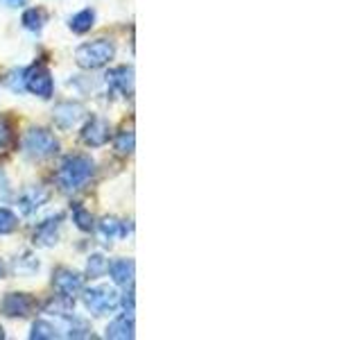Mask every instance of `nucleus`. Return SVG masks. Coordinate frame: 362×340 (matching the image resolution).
Wrapping results in <instances>:
<instances>
[{
  "instance_id": "f257e3e1",
  "label": "nucleus",
  "mask_w": 362,
  "mask_h": 340,
  "mask_svg": "<svg viewBox=\"0 0 362 340\" xmlns=\"http://www.w3.org/2000/svg\"><path fill=\"white\" fill-rule=\"evenodd\" d=\"M95 173V164L93 159L86 154H68L59 170H57V184L62 186V191L73 193L79 191L86 181L93 177Z\"/></svg>"
},
{
  "instance_id": "f03ea898",
  "label": "nucleus",
  "mask_w": 362,
  "mask_h": 340,
  "mask_svg": "<svg viewBox=\"0 0 362 340\" xmlns=\"http://www.w3.org/2000/svg\"><path fill=\"white\" fill-rule=\"evenodd\" d=\"M113 55H116V45L107 39H98L79 45L75 50V62L84 71H95V68L107 66L113 60Z\"/></svg>"
},
{
  "instance_id": "7ed1b4c3",
  "label": "nucleus",
  "mask_w": 362,
  "mask_h": 340,
  "mask_svg": "<svg viewBox=\"0 0 362 340\" xmlns=\"http://www.w3.org/2000/svg\"><path fill=\"white\" fill-rule=\"evenodd\" d=\"M23 150L30 159H48L52 154H57L59 150V141L54 139V134L45 128H32L28 134H25V141H23Z\"/></svg>"
},
{
  "instance_id": "20e7f679",
  "label": "nucleus",
  "mask_w": 362,
  "mask_h": 340,
  "mask_svg": "<svg viewBox=\"0 0 362 340\" xmlns=\"http://www.w3.org/2000/svg\"><path fill=\"white\" fill-rule=\"evenodd\" d=\"M84 304L90 313L95 315H107L113 313L118 309L120 304V295L116 293V288H109V286H95V288H88L84 290Z\"/></svg>"
},
{
  "instance_id": "39448f33",
  "label": "nucleus",
  "mask_w": 362,
  "mask_h": 340,
  "mask_svg": "<svg viewBox=\"0 0 362 340\" xmlns=\"http://www.w3.org/2000/svg\"><path fill=\"white\" fill-rule=\"evenodd\" d=\"M23 84H25V91L39 96V98H52L54 94V79L50 75V71L45 66H32L23 73Z\"/></svg>"
},
{
  "instance_id": "423d86ee",
  "label": "nucleus",
  "mask_w": 362,
  "mask_h": 340,
  "mask_svg": "<svg viewBox=\"0 0 362 340\" xmlns=\"http://www.w3.org/2000/svg\"><path fill=\"white\" fill-rule=\"evenodd\" d=\"M52 283H54V290L64 295V298H75V295H79L84 288V277L71 268H57L52 275Z\"/></svg>"
},
{
  "instance_id": "0eeeda50",
  "label": "nucleus",
  "mask_w": 362,
  "mask_h": 340,
  "mask_svg": "<svg viewBox=\"0 0 362 340\" xmlns=\"http://www.w3.org/2000/svg\"><path fill=\"white\" fill-rule=\"evenodd\" d=\"M37 302H34L28 293H7L3 302H0V311L7 317H28Z\"/></svg>"
},
{
  "instance_id": "6e6552de",
  "label": "nucleus",
  "mask_w": 362,
  "mask_h": 340,
  "mask_svg": "<svg viewBox=\"0 0 362 340\" xmlns=\"http://www.w3.org/2000/svg\"><path fill=\"white\" fill-rule=\"evenodd\" d=\"M84 113H86V109L79 105V102L66 100V102H59V105L52 109V120H54L57 128L71 130V128H75V125L84 118Z\"/></svg>"
},
{
  "instance_id": "1a4fd4ad",
  "label": "nucleus",
  "mask_w": 362,
  "mask_h": 340,
  "mask_svg": "<svg viewBox=\"0 0 362 340\" xmlns=\"http://www.w3.org/2000/svg\"><path fill=\"white\" fill-rule=\"evenodd\" d=\"M134 336H136V324L132 311H124L118 317H113L107 327V338L111 340H132Z\"/></svg>"
},
{
  "instance_id": "9d476101",
  "label": "nucleus",
  "mask_w": 362,
  "mask_h": 340,
  "mask_svg": "<svg viewBox=\"0 0 362 340\" xmlns=\"http://www.w3.org/2000/svg\"><path fill=\"white\" fill-rule=\"evenodd\" d=\"M107 84L113 91H120L122 96H132L134 94V68L132 66L111 68L107 73Z\"/></svg>"
},
{
  "instance_id": "9b49d317",
  "label": "nucleus",
  "mask_w": 362,
  "mask_h": 340,
  "mask_svg": "<svg viewBox=\"0 0 362 340\" xmlns=\"http://www.w3.org/2000/svg\"><path fill=\"white\" fill-rule=\"evenodd\" d=\"M82 141L88 147H102L109 141V125L102 118H90L82 130Z\"/></svg>"
},
{
  "instance_id": "f8f14e48",
  "label": "nucleus",
  "mask_w": 362,
  "mask_h": 340,
  "mask_svg": "<svg viewBox=\"0 0 362 340\" xmlns=\"http://www.w3.org/2000/svg\"><path fill=\"white\" fill-rule=\"evenodd\" d=\"M50 198V191L45 186H30L23 196L18 198V207L25 215H32L39 207H43L45 202Z\"/></svg>"
},
{
  "instance_id": "ddd939ff",
  "label": "nucleus",
  "mask_w": 362,
  "mask_h": 340,
  "mask_svg": "<svg viewBox=\"0 0 362 340\" xmlns=\"http://www.w3.org/2000/svg\"><path fill=\"white\" fill-rule=\"evenodd\" d=\"M59 225H62V215H52V218H45L43 222H39V227L34 230V243L50 247L57 243L59 238Z\"/></svg>"
},
{
  "instance_id": "4468645a",
  "label": "nucleus",
  "mask_w": 362,
  "mask_h": 340,
  "mask_svg": "<svg viewBox=\"0 0 362 340\" xmlns=\"http://www.w3.org/2000/svg\"><path fill=\"white\" fill-rule=\"evenodd\" d=\"M107 272L111 275L113 283H118V286H129V283H134L136 264L132 259H116L113 264H109Z\"/></svg>"
},
{
  "instance_id": "2eb2a0df",
  "label": "nucleus",
  "mask_w": 362,
  "mask_h": 340,
  "mask_svg": "<svg viewBox=\"0 0 362 340\" xmlns=\"http://www.w3.org/2000/svg\"><path fill=\"white\" fill-rule=\"evenodd\" d=\"M64 324H66V336L68 338H86L88 336V322L86 320H82V317H77L75 313H68V315H64Z\"/></svg>"
},
{
  "instance_id": "dca6fc26",
  "label": "nucleus",
  "mask_w": 362,
  "mask_h": 340,
  "mask_svg": "<svg viewBox=\"0 0 362 340\" xmlns=\"http://www.w3.org/2000/svg\"><path fill=\"white\" fill-rule=\"evenodd\" d=\"M93 23H95V11L93 9H82L71 18L68 26H71V30L75 34H86L90 28H93Z\"/></svg>"
},
{
  "instance_id": "f3484780",
  "label": "nucleus",
  "mask_w": 362,
  "mask_h": 340,
  "mask_svg": "<svg viewBox=\"0 0 362 340\" xmlns=\"http://www.w3.org/2000/svg\"><path fill=\"white\" fill-rule=\"evenodd\" d=\"M23 28L30 30V32H41L43 30V23H45V11L43 9H37V7H32V9H25L23 11Z\"/></svg>"
},
{
  "instance_id": "a211bd4d",
  "label": "nucleus",
  "mask_w": 362,
  "mask_h": 340,
  "mask_svg": "<svg viewBox=\"0 0 362 340\" xmlns=\"http://www.w3.org/2000/svg\"><path fill=\"white\" fill-rule=\"evenodd\" d=\"M45 313H52V315H68V313H75L73 311V298H64V295H54V298L45 304Z\"/></svg>"
},
{
  "instance_id": "6ab92c4d",
  "label": "nucleus",
  "mask_w": 362,
  "mask_h": 340,
  "mask_svg": "<svg viewBox=\"0 0 362 340\" xmlns=\"http://www.w3.org/2000/svg\"><path fill=\"white\" fill-rule=\"evenodd\" d=\"M30 338L32 340H54L59 338L57 334V327L48 320H37L32 324V332H30Z\"/></svg>"
},
{
  "instance_id": "aec40b11",
  "label": "nucleus",
  "mask_w": 362,
  "mask_h": 340,
  "mask_svg": "<svg viewBox=\"0 0 362 340\" xmlns=\"http://www.w3.org/2000/svg\"><path fill=\"white\" fill-rule=\"evenodd\" d=\"M107 268H109V261L105 259V254H90L86 264V275L90 279H100L107 275Z\"/></svg>"
},
{
  "instance_id": "412c9836",
  "label": "nucleus",
  "mask_w": 362,
  "mask_h": 340,
  "mask_svg": "<svg viewBox=\"0 0 362 340\" xmlns=\"http://www.w3.org/2000/svg\"><path fill=\"white\" fill-rule=\"evenodd\" d=\"M134 145H136V136L132 130H122L116 134V141H113V147H116V152L122 154V157H127L134 152Z\"/></svg>"
},
{
  "instance_id": "4be33fe9",
  "label": "nucleus",
  "mask_w": 362,
  "mask_h": 340,
  "mask_svg": "<svg viewBox=\"0 0 362 340\" xmlns=\"http://www.w3.org/2000/svg\"><path fill=\"white\" fill-rule=\"evenodd\" d=\"M18 218L14 211H9L7 207H0V236H7L11 232H16Z\"/></svg>"
},
{
  "instance_id": "5701e85b",
  "label": "nucleus",
  "mask_w": 362,
  "mask_h": 340,
  "mask_svg": "<svg viewBox=\"0 0 362 340\" xmlns=\"http://www.w3.org/2000/svg\"><path fill=\"white\" fill-rule=\"evenodd\" d=\"M73 222L77 225V230L82 232H93V215H90V211H86L84 207H75L73 209Z\"/></svg>"
},
{
  "instance_id": "b1692460",
  "label": "nucleus",
  "mask_w": 362,
  "mask_h": 340,
  "mask_svg": "<svg viewBox=\"0 0 362 340\" xmlns=\"http://www.w3.org/2000/svg\"><path fill=\"white\" fill-rule=\"evenodd\" d=\"M100 234H102V238L109 243L111 238H116L118 234H120V222L116 220V218H105L100 222Z\"/></svg>"
},
{
  "instance_id": "393cba45",
  "label": "nucleus",
  "mask_w": 362,
  "mask_h": 340,
  "mask_svg": "<svg viewBox=\"0 0 362 340\" xmlns=\"http://www.w3.org/2000/svg\"><path fill=\"white\" fill-rule=\"evenodd\" d=\"M11 141H14V132H11V125L7 118L0 116V152L9 150Z\"/></svg>"
},
{
  "instance_id": "a878e982",
  "label": "nucleus",
  "mask_w": 362,
  "mask_h": 340,
  "mask_svg": "<svg viewBox=\"0 0 362 340\" xmlns=\"http://www.w3.org/2000/svg\"><path fill=\"white\" fill-rule=\"evenodd\" d=\"M124 288H127V286H124ZM120 304L124 306V311H132L134 313V286H132V283H129V288L122 293Z\"/></svg>"
},
{
  "instance_id": "bb28decb",
  "label": "nucleus",
  "mask_w": 362,
  "mask_h": 340,
  "mask_svg": "<svg viewBox=\"0 0 362 340\" xmlns=\"http://www.w3.org/2000/svg\"><path fill=\"white\" fill-rule=\"evenodd\" d=\"M28 0H0V5H5V7H11V9H16V7H23Z\"/></svg>"
},
{
  "instance_id": "cd10ccee",
  "label": "nucleus",
  "mask_w": 362,
  "mask_h": 340,
  "mask_svg": "<svg viewBox=\"0 0 362 340\" xmlns=\"http://www.w3.org/2000/svg\"><path fill=\"white\" fill-rule=\"evenodd\" d=\"M5 275V266H3V261H0V277Z\"/></svg>"
}]
</instances>
